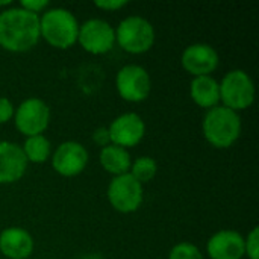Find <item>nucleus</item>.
<instances>
[{"instance_id":"0eeeda50","label":"nucleus","mask_w":259,"mask_h":259,"mask_svg":"<svg viewBox=\"0 0 259 259\" xmlns=\"http://www.w3.org/2000/svg\"><path fill=\"white\" fill-rule=\"evenodd\" d=\"M115 87L120 97L131 103L146 100L152 90V80L147 70L137 64L121 67L115 77Z\"/></svg>"},{"instance_id":"f257e3e1","label":"nucleus","mask_w":259,"mask_h":259,"mask_svg":"<svg viewBox=\"0 0 259 259\" xmlns=\"http://www.w3.org/2000/svg\"><path fill=\"white\" fill-rule=\"evenodd\" d=\"M39 15L20 6H12L0 12V47L23 53L35 47L39 41Z\"/></svg>"},{"instance_id":"9d476101","label":"nucleus","mask_w":259,"mask_h":259,"mask_svg":"<svg viewBox=\"0 0 259 259\" xmlns=\"http://www.w3.org/2000/svg\"><path fill=\"white\" fill-rule=\"evenodd\" d=\"M88 164V150L77 141L61 143L52 156L53 170L64 178H74L80 175Z\"/></svg>"},{"instance_id":"a211bd4d","label":"nucleus","mask_w":259,"mask_h":259,"mask_svg":"<svg viewBox=\"0 0 259 259\" xmlns=\"http://www.w3.org/2000/svg\"><path fill=\"white\" fill-rule=\"evenodd\" d=\"M21 150L26 161L32 164H42L52 156V144L44 135L27 137L21 146Z\"/></svg>"},{"instance_id":"423d86ee","label":"nucleus","mask_w":259,"mask_h":259,"mask_svg":"<svg viewBox=\"0 0 259 259\" xmlns=\"http://www.w3.org/2000/svg\"><path fill=\"white\" fill-rule=\"evenodd\" d=\"M108 200L111 206L121 212V214H131L140 209L144 200V190L143 185L134 179L129 173L115 176L108 185L106 191Z\"/></svg>"},{"instance_id":"393cba45","label":"nucleus","mask_w":259,"mask_h":259,"mask_svg":"<svg viewBox=\"0 0 259 259\" xmlns=\"http://www.w3.org/2000/svg\"><path fill=\"white\" fill-rule=\"evenodd\" d=\"M93 138H94V141H96L100 147H105V146L111 144L109 134H108V127H99V129H96Z\"/></svg>"},{"instance_id":"5701e85b","label":"nucleus","mask_w":259,"mask_h":259,"mask_svg":"<svg viewBox=\"0 0 259 259\" xmlns=\"http://www.w3.org/2000/svg\"><path fill=\"white\" fill-rule=\"evenodd\" d=\"M49 5L50 3L47 0H23L18 6L32 14L39 15V12H44L46 9H49Z\"/></svg>"},{"instance_id":"f03ea898","label":"nucleus","mask_w":259,"mask_h":259,"mask_svg":"<svg viewBox=\"0 0 259 259\" xmlns=\"http://www.w3.org/2000/svg\"><path fill=\"white\" fill-rule=\"evenodd\" d=\"M202 131L211 146L215 149H229L241 135V118L238 112L217 105L206 111Z\"/></svg>"},{"instance_id":"ddd939ff","label":"nucleus","mask_w":259,"mask_h":259,"mask_svg":"<svg viewBox=\"0 0 259 259\" xmlns=\"http://www.w3.org/2000/svg\"><path fill=\"white\" fill-rule=\"evenodd\" d=\"M206 253L211 259H243L244 237L232 229L219 231L208 240Z\"/></svg>"},{"instance_id":"4468645a","label":"nucleus","mask_w":259,"mask_h":259,"mask_svg":"<svg viewBox=\"0 0 259 259\" xmlns=\"http://www.w3.org/2000/svg\"><path fill=\"white\" fill-rule=\"evenodd\" d=\"M27 164L21 146L11 141H0V184L20 181L27 170Z\"/></svg>"},{"instance_id":"9b49d317","label":"nucleus","mask_w":259,"mask_h":259,"mask_svg":"<svg viewBox=\"0 0 259 259\" xmlns=\"http://www.w3.org/2000/svg\"><path fill=\"white\" fill-rule=\"evenodd\" d=\"M220 58L217 50L206 42H196L188 46L181 56L182 68L194 77L211 76L219 67Z\"/></svg>"},{"instance_id":"bb28decb","label":"nucleus","mask_w":259,"mask_h":259,"mask_svg":"<svg viewBox=\"0 0 259 259\" xmlns=\"http://www.w3.org/2000/svg\"><path fill=\"white\" fill-rule=\"evenodd\" d=\"M85 259H100V258H99V256H94V255H93V256H88V258H85Z\"/></svg>"},{"instance_id":"dca6fc26","label":"nucleus","mask_w":259,"mask_h":259,"mask_svg":"<svg viewBox=\"0 0 259 259\" xmlns=\"http://www.w3.org/2000/svg\"><path fill=\"white\" fill-rule=\"evenodd\" d=\"M190 94L193 102L205 109H211L220 102V87L219 82L211 76H199L191 80Z\"/></svg>"},{"instance_id":"b1692460","label":"nucleus","mask_w":259,"mask_h":259,"mask_svg":"<svg viewBox=\"0 0 259 259\" xmlns=\"http://www.w3.org/2000/svg\"><path fill=\"white\" fill-rule=\"evenodd\" d=\"M94 5L103 11H118V9L124 8L127 5V2L126 0H102V2H96Z\"/></svg>"},{"instance_id":"20e7f679","label":"nucleus","mask_w":259,"mask_h":259,"mask_svg":"<svg viewBox=\"0 0 259 259\" xmlns=\"http://www.w3.org/2000/svg\"><path fill=\"white\" fill-rule=\"evenodd\" d=\"M115 42L131 55L146 53L155 44L153 24L140 15L126 17L115 29Z\"/></svg>"},{"instance_id":"412c9836","label":"nucleus","mask_w":259,"mask_h":259,"mask_svg":"<svg viewBox=\"0 0 259 259\" xmlns=\"http://www.w3.org/2000/svg\"><path fill=\"white\" fill-rule=\"evenodd\" d=\"M244 255L249 259H259V228L255 226L244 238Z\"/></svg>"},{"instance_id":"7ed1b4c3","label":"nucleus","mask_w":259,"mask_h":259,"mask_svg":"<svg viewBox=\"0 0 259 259\" xmlns=\"http://www.w3.org/2000/svg\"><path fill=\"white\" fill-rule=\"evenodd\" d=\"M79 21L65 8H49L39 17V35L55 49H70L77 42Z\"/></svg>"},{"instance_id":"a878e982","label":"nucleus","mask_w":259,"mask_h":259,"mask_svg":"<svg viewBox=\"0 0 259 259\" xmlns=\"http://www.w3.org/2000/svg\"><path fill=\"white\" fill-rule=\"evenodd\" d=\"M11 5V2L9 0H6V2H0V6H9Z\"/></svg>"},{"instance_id":"f3484780","label":"nucleus","mask_w":259,"mask_h":259,"mask_svg":"<svg viewBox=\"0 0 259 259\" xmlns=\"http://www.w3.org/2000/svg\"><path fill=\"white\" fill-rule=\"evenodd\" d=\"M99 161H100V165L103 167V170L108 171L109 175H112L114 178L129 173L131 165H132L129 152L115 144H108V146L102 147Z\"/></svg>"},{"instance_id":"f8f14e48","label":"nucleus","mask_w":259,"mask_h":259,"mask_svg":"<svg viewBox=\"0 0 259 259\" xmlns=\"http://www.w3.org/2000/svg\"><path fill=\"white\" fill-rule=\"evenodd\" d=\"M111 144L120 146L123 149L135 147L146 134L144 120L135 112H126L118 115L108 127Z\"/></svg>"},{"instance_id":"2eb2a0df","label":"nucleus","mask_w":259,"mask_h":259,"mask_svg":"<svg viewBox=\"0 0 259 259\" xmlns=\"http://www.w3.org/2000/svg\"><path fill=\"white\" fill-rule=\"evenodd\" d=\"M33 252V238L23 228H6L0 232V253L8 259H27Z\"/></svg>"},{"instance_id":"6e6552de","label":"nucleus","mask_w":259,"mask_h":259,"mask_svg":"<svg viewBox=\"0 0 259 259\" xmlns=\"http://www.w3.org/2000/svg\"><path fill=\"white\" fill-rule=\"evenodd\" d=\"M14 123L18 132L26 137L42 135L50 123V108L41 99H26L15 109Z\"/></svg>"},{"instance_id":"1a4fd4ad","label":"nucleus","mask_w":259,"mask_h":259,"mask_svg":"<svg viewBox=\"0 0 259 259\" xmlns=\"http://www.w3.org/2000/svg\"><path fill=\"white\" fill-rule=\"evenodd\" d=\"M77 42L91 55H105L115 44V29L102 18H90L79 24Z\"/></svg>"},{"instance_id":"aec40b11","label":"nucleus","mask_w":259,"mask_h":259,"mask_svg":"<svg viewBox=\"0 0 259 259\" xmlns=\"http://www.w3.org/2000/svg\"><path fill=\"white\" fill-rule=\"evenodd\" d=\"M168 259H203V255L197 246L191 243H179L170 250Z\"/></svg>"},{"instance_id":"4be33fe9","label":"nucleus","mask_w":259,"mask_h":259,"mask_svg":"<svg viewBox=\"0 0 259 259\" xmlns=\"http://www.w3.org/2000/svg\"><path fill=\"white\" fill-rule=\"evenodd\" d=\"M14 114H15V108L12 102L8 97H0V124H5L9 120H12Z\"/></svg>"},{"instance_id":"39448f33","label":"nucleus","mask_w":259,"mask_h":259,"mask_svg":"<svg viewBox=\"0 0 259 259\" xmlns=\"http://www.w3.org/2000/svg\"><path fill=\"white\" fill-rule=\"evenodd\" d=\"M219 87L222 106L235 112L247 109L255 102V83L244 70L235 68L228 71L222 82H219Z\"/></svg>"},{"instance_id":"6ab92c4d","label":"nucleus","mask_w":259,"mask_h":259,"mask_svg":"<svg viewBox=\"0 0 259 259\" xmlns=\"http://www.w3.org/2000/svg\"><path fill=\"white\" fill-rule=\"evenodd\" d=\"M156 171H158V164L153 158L140 156L135 161H132L129 175L143 185L146 182H150L156 176Z\"/></svg>"}]
</instances>
